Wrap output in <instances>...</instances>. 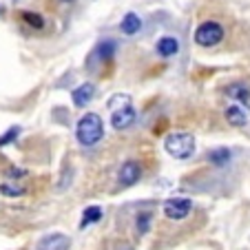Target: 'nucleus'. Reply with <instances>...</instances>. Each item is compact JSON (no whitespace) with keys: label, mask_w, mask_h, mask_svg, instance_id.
<instances>
[{"label":"nucleus","mask_w":250,"mask_h":250,"mask_svg":"<svg viewBox=\"0 0 250 250\" xmlns=\"http://www.w3.org/2000/svg\"><path fill=\"white\" fill-rule=\"evenodd\" d=\"M22 18H24V22L31 24L33 29H42V27H44L42 16H38V14H31V11H22Z\"/></svg>","instance_id":"dca6fc26"},{"label":"nucleus","mask_w":250,"mask_h":250,"mask_svg":"<svg viewBox=\"0 0 250 250\" xmlns=\"http://www.w3.org/2000/svg\"><path fill=\"white\" fill-rule=\"evenodd\" d=\"M164 148L175 160H186L195 153V137L190 133H170L164 140Z\"/></svg>","instance_id":"f03ea898"},{"label":"nucleus","mask_w":250,"mask_h":250,"mask_svg":"<svg viewBox=\"0 0 250 250\" xmlns=\"http://www.w3.org/2000/svg\"><path fill=\"white\" fill-rule=\"evenodd\" d=\"M0 193L7 195V197H20V195L24 193V188L14 184V182H5V184H0Z\"/></svg>","instance_id":"2eb2a0df"},{"label":"nucleus","mask_w":250,"mask_h":250,"mask_svg":"<svg viewBox=\"0 0 250 250\" xmlns=\"http://www.w3.org/2000/svg\"><path fill=\"white\" fill-rule=\"evenodd\" d=\"M222 40H224V27L219 22H215V20L202 22L197 27V31H195V42L199 47H215Z\"/></svg>","instance_id":"7ed1b4c3"},{"label":"nucleus","mask_w":250,"mask_h":250,"mask_svg":"<svg viewBox=\"0 0 250 250\" xmlns=\"http://www.w3.org/2000/svg\"><path fill=\"white\" fill-rule=\"evenodd\" d=\"M133 122H135V111H133L131 102L122 104L120 109H113V115H111V124H113V128L124 131V128L133 126Z\"/></svg>","instance_id":"39448f33"},{"label":"nucleus","mask_w":250,"mask_h":250,"mask_svg":"<svg viewBox=\"0 0 250 250\" xmlns=\"http://www.w3.org/2000/svg\"><path fill=\"white\" fill-rule=\"evenodd\" d=\"M208 160H210V164H215V166H224L230 162V151H228V148H215V151H210Z\"/></svg>","instance_id":"4468645a"},{"label":"nucleus","mask_w":250,"mask_h":250,"mask_svg":"<svg viewBox=\"0 0 250 250\" xmlns=\"http://www.w3.org/2000/svg\"><path fill=\"white\" fill-rule=\"evenodd\" d=\"M60 2H73V0H60Z\"/></svg>","instance_id":"412c9836"},{"label":"nucleus","mask_w":250,"mask_h":250,"mask_svg":"<svg viewBox=\"0 0 250 250\" xmlns=\"http://www.w3.org/2000/svg\"><path fill=\"white\" fill-rule=\"evenodd\" d=\"M190 208H193L190 199L173 197V199H166V202H164V215L168 219H184V217H188Z\"/></svg>","instance_id":"20e7f679"},{"label":"nucleus","mask_w":250,"mask_h":250,"mask_svg":"<svg viewBox=\"0 0 250 250\" xmlns=\"http://www.w3.org/2000/svg\"><path fill=\"white\" fill-rule=\"evenodd\" d=\"M93 95H95V84L84 82V84H80L73 93H71V98H73V104H76V106H86V104L93 100Z\"/></svg>","instance_id":"6e6552de"},{"label":"nucleus","mask_w":250,"mask_h":250,"mask_svg":"<svg viewBox=\"0 0 250 250\" xmlns=\"http://www.w3.org/2000/svg\"><path fill=\"white\" fill-rule=\"evenodd\" d=\"M140 177H142V166L131 160V162H126V164H122L120 175H118V182L122 186H133L140 182Z\"/></svg>","instance_id":"423d86ee"},{"label":"nucleus","mask_w":250,"mask_h":250,"mask_svg":"<svg viewBox=\"0 0 250 250\" xmlns=\"http://www.w3.org/2000/svg\"><path fill=\"white\" fill-rule=\"evenodd\" d=\"M9 175H11V177H22L24 170H20V168H11V170H9Z\"/></svg>","instance_id":"aec40b11"},{"label":"nucleus","mask_w":250,"mask_h":250,"mask_svg":"<svg viewBox=\"0 0 250 250\" xmlns=\"http://www.w3.org/2000/svg\"><path fill=\"white\" fill-rule=\"evenodd\" d=\"M100 219H102V208H100V206H89V208H86V210H84V215H82L80 228L91 226V224L100 222Z\"/></svg>","instance_id":"ddd939ff"},{"label":"nucleus","mask_w":250,"mask_h":250,"mask_svg":"<svg viewBox=\"0 0 250 250\" xmlns=\"http://www.w3.org/2000/svg\"><path fill=\"white\" fill-rule=\"evenodd\" d=\"M18 133H20V128H18V126H11L9 131L5 133V135L0 137V148H2V146H7V144H9V142H14V140H16V135H18Z\"/></svg>","instance_id":"a211bd4d"},{"label":"nucleus","mask_w":250,"mask_h":250,"mask_svg":"<svg viewBox=\"0 0 250 250\" xmlns=\"http://www.w3.org/2000/svg\"><path fill=\"white\" fill-rule=\"evenodd\" d=\"M226 93H228V98L237 100V102H248L250 100V86L244 84V82H237V84L228 86Z\"/></svg>","instance_id":"9b49d317"},{"label":"nucleus","mask_w":250,"mask_h":250,"mask_svg":"<svg viewBox=\"0 0 250 250\" xmlns=\"http://www.w3.org/2000/svg\"><path fill=\"white\" fill-rule=\"evenodd\" d=\"M113 51H115V42H113V40H106V42H102L98 47V56L102 58V60H109V58L113 56Z\"/></svg>","instance_id":"f3484780"},{"label":"nucleus","mask_w":250,"mask_h":250,"mask_svg":"<svg viewBox=\"0 0 250 250\" xmlns=\"http://www.w3.org/2000/svg\"><path fill=\"white\" fill-rule=\"evenodd\" d=\"M155 49L162 58H170V56H175V53L180 51V42H177L175 38H170V36H166V38H162L160 42H157Z\"/></svg>","instance_id":"9d476101"},{"label":"nucleus","mask_w":250,"mask_h":250,"mask_svg":"<svg viewBox=\"0 0 250 250\" xmlns=\"http://www.w3.org/2000/svg\"><path fill=\"white\" fill-rule=\"evenodd\" d=\"M120 29H122V33L124 36H135L137 31L142 29V20H140V16L137 14H126L122 18V22H120Z\"/></svg>","instance_id":"1a4fd4ad"},{"label":"nucleus","mask_w":250,"mask_h":250,"mask_svg":"<svg viewBox=\"0 0 250 250\" xmlns=\"http://www.w3.org/2000/svg\"><path fill=\"white\" fill-rule=\"evenodd\" d=\"M69 237L62 232H53L40 239V244L36 246V250H69Z\"/></svg>","instance_id":"0eeeda50"},{"label":"nucleus","mask_w":250,"mask_h":250,"mask_svg":"<svg viewBox=\"0 0 250 250\" xmlns=\"http://www.w3.org/2000/svg\"><path fill=\"white\" fill-rule=\"evenodd\" d=\"M246 118H248V113H246L241 106H237V104H232V106L226 109V120H228V124H232V126H244Z\"/></svg>","instance_id":"f8f14e48"},{"label":"nucleus","mask_w":250,"mask_h":250,"mask_svg":"<svg viewBox=\"0 0 250 250\" xmlns=\"http://www.w3.org/2000/svg\"><path fill=\"white\" fill-rule=\"evenodd\" d=\"M76 135L82 146H93V144H98L104 135L102 118H100L98 113H86L84 118H80V122H78Z\"/></svg>","instance_id":"f257e3e1"},{"label":"nucleus","mask_w":250,"mask_h":250,"mask_svg":"<svg viewBox=\"0 0 250 250\" xmlns=\"http://www.w3.org/2000/svg\"><path fill=\"white\" fill-rule=\"evenodd\" d=\"M148 224H151V215H148V212H142L140 217H137V230L144 235V232L148 230Z\"/></svg>","instance_id":"6ab92c4d"}]
</instances>
